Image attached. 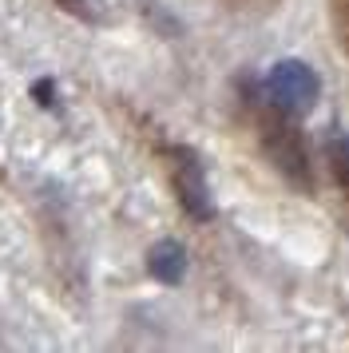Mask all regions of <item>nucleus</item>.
I'll return each instance as SVG.
<instances>
[{"instance_id":"obj_1","label":"nucleus","mask_w":349,"mask_h":353,"mask_svg":"<svg viewBox=\"0 0 349 353\" xmlns=\"http://www.w3.org/2000/svg\"><path fill=\"white\" fill-rule=\"evenodd\" d=\"M242 96L250 99L254 123H258V143L262 155L270 159V167L298 191H314V167H310V147L301 139L298 119L294 115L278 112L274 103L262 99L258 83H242Z\"/></svg>"},{"instance_id":"obj_2","label":"nucleus","mask_w":349,"mask_h":353,"mask_svg":"<svg viewBox=\"0 0 349 353\" xmlns=\"http://www.w3.org/2000/svg\"><path fill=\"white\" fill-rule=\"evenodd\" d=\"M258 92H262V99L274 103L278 112L301 119V115L317 103V96H321V80H317V72L310 64H301V60H282V64H274L266 72V80L258 83Z\"/></svg>"},{"instance_id":"obj_3","label":"nucleus","mask_w":349,"mask_h":353,"mask_svg":"<svg viewBox=\"0 0 349 353\" xmlns=\"http://www.w3.org/2000/svg\"><path fill=\"white\" fill-rule=\"evenodd\" d=\"M167 155V171H171V187L179 207L187 210L195 223H210V191H206V175H203V163L190 147H163Z\"/></svg>"},{"instance_id":"obj_4","label":"nucleus","mask_w":349,"mask_h":353,"mask_svg":"<svg viewBox=\"0 0 349 353\" xmlns=\"http://www.w3.org/2000/svg\"><path fill=\"white\" fill-rule=\"evenodd\" d=\"M147 274H151L155 282H163V286H179L183 274H187V254H183V246L174 239L155 242V246L147 250Z\"/></svg>"},{"instance_id":"obj_5","label":"nucleus","mask_w":349,"mask_h":353,"mask_svg":"<svg viewBox=\"0 0 349 353\" xmlns=\"http://www.w3.org/2000/svg\"><path fill=\"white\" fill-rule=\"evenodd\" d=\"M326 167H330L333 183L349 194V135L346 131H330L326 135Z\"/></svg>"},{"instance_id":"obj_6","label":"nucleus","mask_w":349,"mask_h":353,"mask_svg":"<svg viewBox=\"0 0 349 353\" xmlns=\"http://www.w3.org/2000/svg\"><path fill=\"white\" fill-rule=\"evenodd\" d=\"M56 8L72 12V17H88V0H56Z\"/></svg>"},{"instance_id":"obj_7","label":"nucleus","mask_w":349,"mask_h":353,"mask_svg":"<svg viewBox=\"0 0 349 353\" xmlns=\"http://www.w3.org/2000/svg\"><path fill=\"white\" fill-rule=\"evenodd\" d=\"M32 96L40 99L44 108H52V80H40V83H36V88H32Z\"/></svg>"}]
</instances>
